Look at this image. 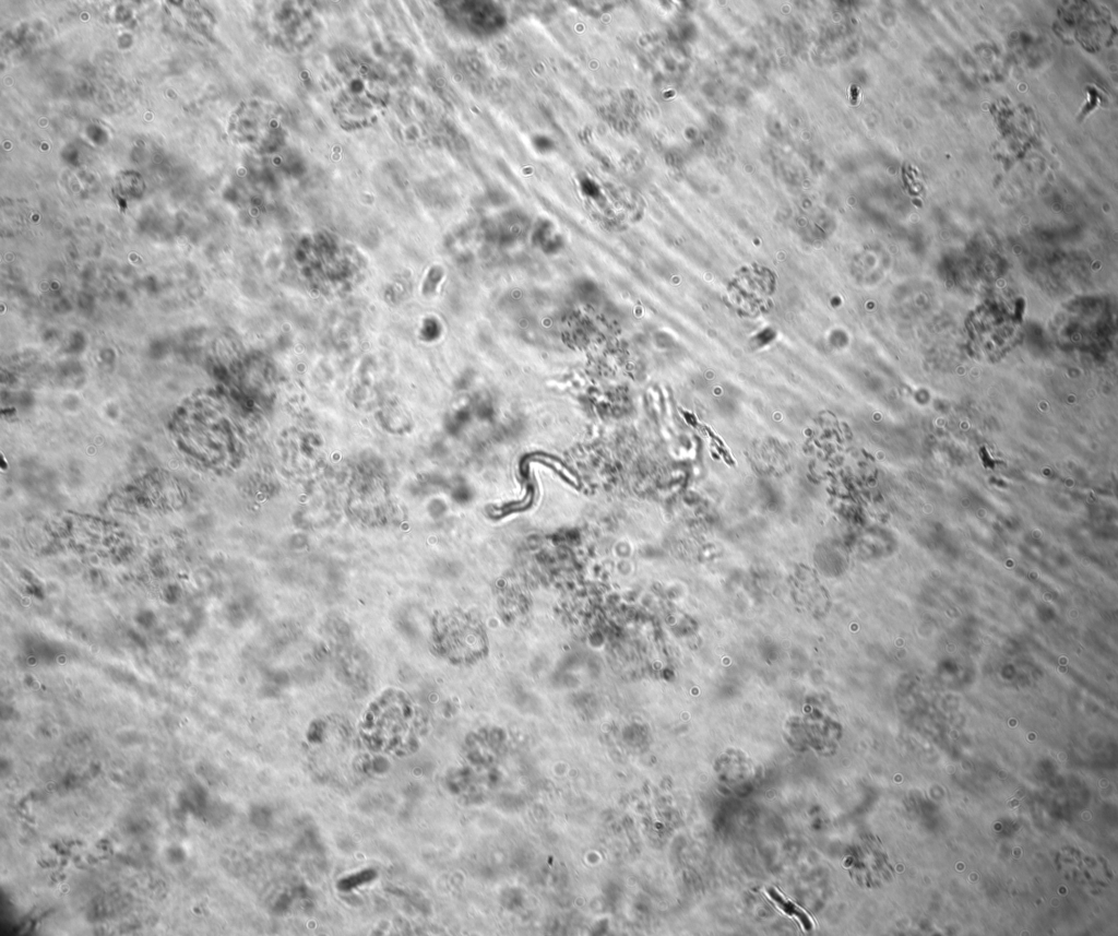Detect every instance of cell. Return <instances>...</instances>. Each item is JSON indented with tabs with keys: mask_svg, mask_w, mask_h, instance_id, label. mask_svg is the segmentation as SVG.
Listing matches in <instances>:
<instances>
[{
	"mask_svg": "<svg viewBox=\"0 0 1118 936\" xmlns=\"http://www.w3.org/2000/svg\"><path fill=\"white\" fill-rule=\"evenodd\" d=\"M379 700L370 708L365 722V732L373 745L389 749L401 745L408 737L412 728V708L401 697H389Z\"/></svg>",
	"mask_w": 1118,
	"mask_h": 936,
	"instance_id": "cell-1",
	"label": "cell"
},
{
	"mask_svg": "<svg viewBox=\"0 0 1118 936\" xmlns=\"http://www.w3.org/2000/svg\"><path fill=\"white\" fill-rule=\"evenodd\" d=\"M435 641L444 655L455 660L473 657L481 649L479 630L472 620L456 614L438 618Z\"/></svg>",
	"mask_w": 1118,
	"mask_h": 936,
	"instance_id": "cell-2",
	"label": "cell"
},
{
	"mask_svg": "<svg viewBox=\"0 0 1118 936\" xmlns=\"http://www.w3.org/2000/svg\"><path fill=\"white\" fill-rule=\"evenodd\" d=\"M768 894H769V898L776 904V907L781 911H783L787 915L795 916L800 922V924L802 925L804 929H806V931H810L811 929L812 921H811L809 915L804 910H801L798 905L793 903L790 900L784 898L783 894H781L774 888L768 889Z\"/></svg>",
	"mask_w": 1118,
	"mask_h": 936,
	"instance_id": "cell-3",
	"label": "cell"
}]
</instances>
